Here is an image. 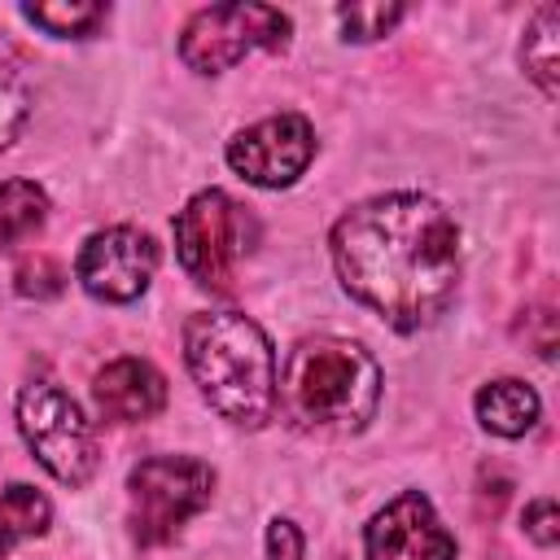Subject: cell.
Instances as JSON below:
<instances>
[{
    "instance_id": "18",
    "label": "cell",
    "mask_w": 560,
    "mask_h": 560,
    "mask_svg": "<svg viewBox=\"0 0 560 560\" xmlns=\"http://www.w3.org/2000/svg\"><path fill=\"white\" fill-rule=\"evenodd\" d=\"M398 18H402V4H346V9H337L346 39H359V44L381 39Z\"/></svg>"
},
{
    "instance_id": "2",
    "label": "cell",
    "mask_w": 560,
    "mask_h": 560,
    "mask_svg": "<svg viewBox=\"0 0 560 560\" xmlns=\"http://www.w3.org/2000/svg\"><path fill=\"white\" fill-rule=\"evenodd\" d=\"M184 359L206 402L245 429L276 411V354L267 332L241 311H201L184 324Z\"/></svg>"
},
{
    "instance_id": "19",
    "label": "cell",
    "mask_w": 560,
    "mask_h": 560,
    "mask_svg": "<svg viewBox=\"0 0 560 560\" xmlns=\"http://www.w3.org/2000/svg\"><path fill=\"white\" fill-rule=\"evenodd\" d=\"M26 114H31V96H26L22 79L0 61V149H9L18 140Z\"/></svg>"
},
{
    "instance_id": "21",
    "label": "cell",
    "mask_w": 560,
    "mask_h": 560,
    "mask_svg": "<svg viewBox=\"0 0 560 560\" xmlns=\"http://www.w3.org/2000/svg\"><path fill=\"white\" fill-rule=\"evenodd\" d=\"M267 556L271 560H302V534L293 521H271L267 525Z\"/></svg>"
},
{
    "instance_id": "11",
    "label": "cell",
    "mask_w": 560,
    "mask_h": 560,
    "mask_svg": "<svg viewBox=\"0 0 560 560\" xmlns=\"http://www.w3.org/2000/svg\"><path fill=\"white\" fill-rule=\"evenodd\" d=\"M92 398H96L105 420L136 424V420H153L166 407V381L144 359H114L96 372Z\"/></svg>"
},
{
    "instance_id": "8",
    "label": "cell",
    "mask_w": 560,
    "mask_h": 560,
    "mask_svg": "<svg viewBox=\"0 0 560 560\" xmlns=\"http://www.w3.org/2000/svg\"><path fill=\"white\" fill-rule=\"evenodd\" d=\"M315 158V131L302 114H271L254 127H245L228 144V162L241 179L258 188H284L293 184Z\"/></svg>"
},
{
    "instance_id": "12",
    "label": "cell",
    "mask_w": 560,
    "mask_h": 560,
    "mask_svg": "<svg viewBox=\"0 0 560 560\" xmlns=\"http://www.w3.org/2000/svg\"><path fill=\"white\" fill-rule=\"evenodd\" d=\"M538 394H534V385H525V381H512V376H503V381H490V385H481V394H477V420L490 429V433H499V438H525L534 424H538Z\"/></svg>"
},
{
    "instance_id": "14",
    "label": "cell",
    "mask_w": 560,
    "mask_h": 560,
    "mask_svg": "<svg viewBox=\"0 0 560 560\" xmlns=\"http://www.w3.org/2000/svg\"><path fill=\"white\" fill-rule=\"evenodd\" d=\"M48 219V197L35 179H0V245L31 241Z\"/></svg>"
},
{
    "instance_id": "16",
    "label": "cell",
    "mask_w": 560,
    "mask_h": 560,
    "mask_svg": "<svg viewBox=\"0 0 560 560\" xmlns=\"http://www.w3.org/2000/svg\"><path fill=\"white\" fill-rule=\"evenodd\" d=\"M22 13L35 26H44L48 35H61V39H83L105 22V4H88V0H74V4H26Z\"/></svg>"
},
{
    "instance_id": "22",
    "label": "cell",
    "mask_w": 560,
    "mask_h": 560,
    "mask_svg": "<svg viewBox=\"0 0 560 560\" xmlns=\"http://www.w3.org/2000/svg\"><path fill=\"white\" fill-rule=\"evenodd\" d=\"M9 547H13V538H9V534H4V529H0V556H4V551H9Z\"/></svg>"
},
{
    "instance_id": "9",
    "label": "cell",
    "mask_w": 560,
    "mask_h": 560,
    "mask_svg": "<svg viewBox=\"0 0 560 560\" xmlns=\"http://www.w3.org/2000/svg\"><path fill=\"white\" fill-rule=\"evenodd\" d=\"M158 267V245L136 228H105L79 254V280L101 302H131L149 289Z\"/></svg>"
},
{
    "instance_id": "13",
    "label": "cell",
    "mask_w": 560,
    "mask_h": 560,
    "mask_svg": "<svg viewBox=\"0 0 560 560\" xmlns=\"http://www.w3.org/2000/svg\"><path fill=\"white\" fill-rule=\"evenodd\" d=\"M521 66L542 88V96L556 101V92H560V9L556 4L534 9L525 39H521Z\"/></svg>"
},
{
    "instance_id": "17",
    "label": "cell",
    "mask_w": 560,
    "mask_h": 560,
    "mask_svg": "<svg viewBox=\"0 0 560 560\" xmlns=\"http://www.w3.org/2000/svg\"><path fill=\"white\" fill-rule=\"evenodd\" d=\"M13 280H18V293L22 298H35V302L57 298L66 289V271H61V262L52 254H26L18 262V271H13Z\"/></svg>"
},
{
    "instance_id": "15",
    "label": "cell",
    "mask_w": 560,
    "mask_h": 560,
    "mask_svg": "<svg viewBox=\"0 0 560 560\" xmlns=\"http://www.w3.org/2000/svg\"><path fill=\"white\" fill-rule=\"evenodd\" d=\"M48 516H52V508H48V499H44L35 486H9V490L0 494V529H4L13 542L44 534V529H48Z\"/></svg>"
},
{
    "instance_id": "4",
    "label": "cell",
    "mask_w": 560,
    "mask_h": 560,
    "mask_svg": "<svg viewBox=\"0 0 560 560\" xmlns=\"http://www.w3.org/2000/svg\"><path fill=\"white\" fill-rule=\"evenodd\" d=\"M254 245V214L249 206L232 201L219 188L197 192L179 214H175V254L179 267L214 293L232 289V271Z\"/></svg>"
},
{
    "instance_id": "3",
    "label": "cell",
    "mask_w": 560,
    "mask_h": 560,
    "mask_svg": "<svg viewBox=\"0 0 560 560\" xmlns=\"http://www.w3.org/2000/svg\"><path fill=\"white\" fill-rule=\"evenodd\" d=\"M280 411L298 429L315 433H359L381 402L376 359L346 337H302L280 372Z\"/></svg>"
},
{
    "instance_id": "7",
    "label": "cell",
    "mask_w": 560,
    "mask_h": 560,
    "mask_svg": "<svg viewBox=\"0 0 560 560\" xmlns=\"http://www.w3.org/2000/svg\"><path fill=\"white\" fill-rule=\"evenodd\" d=\"M289 18L271 4H214L192 13V22L179 35V57L197 74H219L254 48L280 52L289 44Z\"/></svg>"
},
{
    "instance_id": "6",
    "label": "cell",
    "mask_w": 560,
    "mask_h": 560,
    "mask_svg": "<svg viewBox=\"0 0 560 560\" xmlns=\"http://www.w3.org/2000/svg\"><path fill=\"white\" fill-rule=\"evenodd\" d=\"M18 429L31 446V455L66 486H83L101 464L96 433H92L88 416L79 411V402L66 389H57L48 381H35L18 394Z\"/></svg>"
},
{
    "instance_id": "20",
    "label": "cell",
    "mask_w": 560,
    "mask_h": 560,
    "mask_svg": "<svg viewBox=\"0 0 560 560\" xmlns=\"http://www.w3.org/2000/svg\"><path fill=\"white\" fill-rule=\"evenodd\" d=\"M525 534H529L538 547H556V538H560L556 499H534V503L525 508Z\"/></svg>"
},
{
    "instance_id": "10",
    "label": "cell",
    "mask_w": 560,
    "mask_h": 560,
    "mask_svg": "<svg viewBox=\"0 0 560 560\" xmlns=\"http://www.w3.org/2000/svg\"><path fill=\"white\" fill-rule=\"evenodd\" d=\"M368 560H455V538L442 529L433 503L420 490L385 503L363 529Z\"/></svg>"
},
{
    "instance_id": "5",
    "label": "cell",
    "mask_w": 560,
    "mask_h": 560,
    "mask_svg": "<svg viewBox=\"0 0 560 560\" xmlns=\"http://www.w3.org/2000/svg\"><path fill=\"white\" fill-rule=\"evenodd\" d=\"M131 534L140 547L171 542L214 494V468L192 455H153L131 468Z\"/></svg>"
},
{
    "instance_id": "1",
    "label": "cell",
    "mask_w": 560,
    "mask_h": 560,
    "mask_svg": "<svg viewBox=\"0 0 560 560\" xmlns=\"http://www.w3.org/2000/svg\"><path fill=\"white\" fill-rule=\"evenodd\" d=\"M332 262L350 298L398 332L433 324L459 284V228L420 192H385L332 228Z\"/></svg>"
}]
</instances>
